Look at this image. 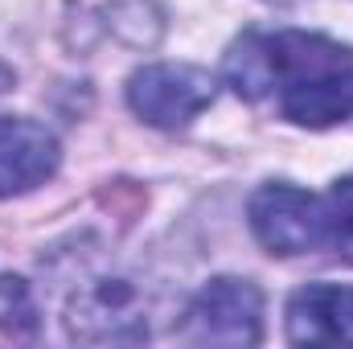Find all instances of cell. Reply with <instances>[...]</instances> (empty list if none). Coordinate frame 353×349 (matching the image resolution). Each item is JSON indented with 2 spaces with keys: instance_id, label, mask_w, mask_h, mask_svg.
I'll list each match as a JSON object with an SVG mask.
<instances>
[{
  "instance_id": "1",
  "label": "cell",
  "mask_w": 353,
  "mask_h": 349,
  "mask_svg": "<svg viewBox=\"0 0 353 349\" xmlns=\"http://www.w3.org/2000/svg\"><path fill=\"white\" fill-rule=\"evenodd\" d=\"M279 107L300 128H329L353 111V54L321 33L283 29L267 37Z\"/></svg>"
},
{
  "instance_id": "2",
  "label": "cell",
  "mask_w": 353,
  "mask_h": 349,
  "mask_svg": "<svg viewBox=\"0 0 353 349\" xmlns=\"http://www.w3.org/2000/svg\"><path fill=\"white\" fill-rule=\"evenodd\" d=\"M181 341L189 346H259L263 341V292L251 279L218 275L210 279L185 312Z\"/></svg>"
},
{
  "instance_id": "3",
  "label": "cell",
  "mask_w": 353,
  "mask_h": 349,
  "mask_svg": "<svg viewBox=\"0 0 353 349\" xmlns=\"http://www.w3.org/2000/svg\"><path fill=\"white\" fill-rule=\"evenodd\" d=\"M251 230L271 255H308L329 243V214L316 193L271 181L251 197Z\"/></svg>"
},
{
  "instance_id": "4",
  "label": "cell",
  "mask_w": 353,
  "mask_h": 349,
  "mask_svg": "<svg viewBox=\"0 0 353 349\" xmlns=\"http://www.w3.org/2000/svg\"><path fill=\"white\" fill-rule=\"evenodd\" d=\"M214 103V79L189 62H157L128 79V107L152 128H185Z\"/></svg>"
},
{
  "instance_id": "5",
  "label": "cell",
  "mask_w": 353,
  "mask_h": 349,
  "mask_svg": "<svg viewBox=\"0 0 353 349\" xmlns=\"http://www.w3.org/2000/svg\"><path fill=\"white\" fill-rule=\"evenodd\" d=\"M66 333L74 341H144V292L132 279H90L66 308Z\"/></svg>"
},
{
  "instance_id": "6",
  "label": "cell",
  "mask_w": 353,
  "mask_h": 349,
  "mask_svg": "<svg viewBox=\"0 0 353 349\" xmlns=\"http://www.w3.org/2000/svg\"><path fill=\"white\" fill-rule=\"evenodd\" d=\"M58 165L62 148L46 123L0 115V197H17L46 185L58 173Z\"/></svg>"
},
{
  "instance_id": "7",
  "label": "cell",
  "mask_w": 353,
  "mask_h": 349,
  "mask_svg": "<svg viewBox=\"0 0 353 349\" xmlns=\"http://www.w3.org/2000/svg\"><path fill=\"white\" fill-rule=\"evenodd\" d=\"M292 346H353V288L308 283L288 300Z\"/></svg>"
},
{
  "instance_id": "8",
  "label": "cell",
  "mask_w": 353,
  "mask_h": 349,
  "mask_svg": "<svg viewBox=\"0 0 353 349\" xmlns=\"http://www.w3.org/2000/svg\"><path fill=\"white\" fill-rule=\"evenodd\" d=\"M66 4L90 37H111L132 50H148L165 33L157 0H66Z\"/></svg>"
},
{
  "instance_id": "9",
  "label": "cell",
  "mask_w": 353,
  "mask_h": 349,
  "mask_svg": "<svg viewBox=\"0 0 353 349\" xmlns=\"http://www.w3.org/2000/svg\"><path fill=\"white\" fill-rule=\"evenodd\" d=\"M222 70H226V83L234 87V94H243V99H263V94L275 90L263 33H247L243 41H234Z\"/></svg>"
},
{
  "instance_id": "10",
  "label": "cell",
  "mask_w": 353,
  "mask_h": 349,
  "mask_svg": "<svg viewBox=\"0 0 353 349\" xmlns=\"http://www.w3.org/2000/svg\"><path fill=\"white\" fill-rule=\"evenodd\" d=\"M0 329L12 337H33L37 308L21 275H0Z\"/></svg>"
},
{
  "instance_id": "11",
  "label": "cell",
  "mask_w": 353,
  "mask_h": 349,
  "mask_svg": "<svg viewBox=\"0 0 353 349\" xmlns=\"http://www.w3.org/2000/svg\"><path fill=\"white\" fill-rule=\"evenodd\" d=\"M325 214H329V243L353 259V177H341L329 189Z\"/></svg>"
},
{
  "instance_id": "12",
  "label": "cell",
  "mask_w": 353,
  "mask_h": 349,
  "mask_svg": "<svg viewBox=\"0 0 353 349\" xmlns=\"http://www.w3.org/2000/svg\"><path fill=\"white\" fill-rule=\"evenodd\" d=\"M12 79H17V74H12V70H8V66L0 62V90H8V87H12Z\"/></svg>"
}]
</instances>
